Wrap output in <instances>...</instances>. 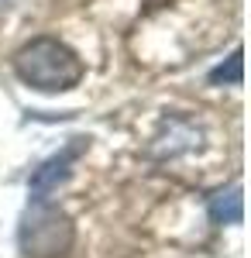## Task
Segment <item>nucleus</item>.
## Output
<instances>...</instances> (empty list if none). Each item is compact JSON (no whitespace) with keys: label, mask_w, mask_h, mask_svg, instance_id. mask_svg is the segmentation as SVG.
<instances>
[{"label":"nucleus","mask_w":251,"mask_h":258,"mask_svg":"<svg viewBox=\"0 0 251 258\" xmlns=\"http://www.w3.org/2000/svg\"><path fill=\"white\" fill-rule=\"evenodd\" d=\"M14 73H18L21 83H28L31 90H41V93H62V90H73L79 86L86 66L76 52L58 38H41L28 41L24 48H18L14 55Z\"/></svg>","instance_id":"1"},{"label":"nucleus","mask_w":251,"mask_h":258,"mask_svg":"<svg viewBox=\"0 0 251 258\" xmlns=\"http://www.w3.org/2000/svg\"><path fill=\"white\" fill-rule=\"evenodd\" d=\"M18 241H21V251L31 258L66 255L69 244H73V224L52 203H31L24 220H21Z\"/></svg>","instance_id":"2"},{"label":"nucleus","mask_w":251,"mask_h":258,"mask_svg":"<svg viewBox=\"0 0 251 258\" xmlns=\"http://www.w3.org/2000/svg\"><path fill=\"white\" fill-rule=\"evenodd\" d=\"M86 145H90V138H73L66 148H62V152H58V155L45 159L38 169L31 172V179H28L31 203H48V197H52L58 186L73 176V165H76V159L86 152Z\"/></svg>","instance_id":"3"},{"label":"nucleus","mask_w":251,"mask_h":258,"mask_svg":"<svg viewBox=\"0 0 251 258\" xmlns=\"http://www.w3.org/2000/svg\"><path fill=\"white\" fill-rule=\"evenodd\" d=\"M207 210H210L213 224H241L244 217V200H241V186L234 182L227 189H217L207 197Z\"/></svg>","instance_id":"4"},{"label":"nucleus","mask_w":251,"mask_h":258,"mask_svg":"<svg viewBox=\"0 0 251 258\" xmlns=\"http://www.w3.org/2000/svg\"><path fill=\"white\" fill-rule=\"evenodd\" d=\"M210 83L217 86V83H241V48H234V55L227 59V66H217L210 73Z\"/></svg>","instance_id":"5"}]
</instances>
